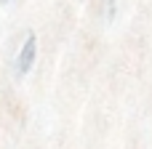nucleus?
Masks as SVG:
<instances>
[{
  "label": "nucleus",
  "mask_w": 152,
  "mask_h": 149,
  "mask_svg": "<svg viewBox=\"0 0 152 149\" xmlns=\"http://www.w3.org/2000/svg\"><path fill=\"white\" fill-rule=\"evenodd\" d=\"M0 3H11V0H0Z\"/></svg>",
  "instance_id": "7ed1b4c3"
},
{
  "label": "nucleus",
  "mask_w": 152,
  "mask_h": 149,
  "mask_svg": "<svg viewBox=\"0 0 152 149\" xmlns=\"http://www.w3.org/2000/svg\"><path fill=\"white\" fill-rule=\"evenodd\" d=\"M104 3V13H107V19H112L115 16V5H118V0H102Z\"/></svg>",
  "instance_id": "f03ea898"
},
{
  "label": "nucleus",
  "mask_w": 152,
  "mask_h": 149,
  "mask_svg": "<svg viewBox=\"0 0 152 149\" xmlns=\"http://www.w3.org/2000/svg\"><path fill=\"white\" fill-rule=\"evenodd\" d=\"M35 59H37V37H35V32H27L24 35V43H21V51H19V56L13 61L16 77H24L35 67Z\"/></svg>",
  "instance_id": "f257e3e1"
}]
</instances>
